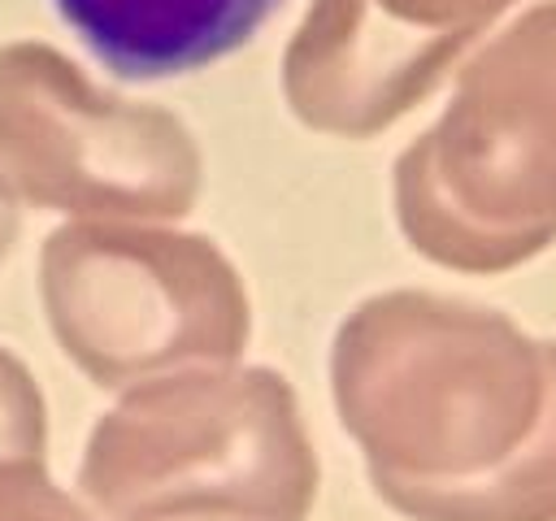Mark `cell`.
Masks as SVG:
<instances>
[{
	"label": "cell",
	"mask_w": 556,
	"mask_h": 521,
	"mask_svg": "<svg viewBox=\"0 0 556 521\" xmlns=\"http://www.w3.org/2000/svg\"><path fill=\"white\" fill-rule=\"evenodd\" d=\"M400 217L421 252L465 269H504L556 239V0L469 65L400 165Z\"/></svg>",
	"instance_id": "obj_1"
},
{
	"label": "cell",
	"mask_w": 556,
	"mask_h": 521,
	"mask_svg": "<svg viewBox=\"0 0 556 521\" xmlns=\"http://www.w3.org/2000/svg\"><path fill=\"white\" fill-rule=\"evenodd\" d=\"M0 148L30 191L56 204L178 213L195 187L187 135L165 113L100 100L39 43L0 52Z\"/></svg>",
	"instance_id": "obj_2"
},
{
	"label": "cell",
	"mask_w": 556,
	"mask_h": 521,
	"mask_svg": "<svg viewBox=\"0 0 556 521\" xmlns=\"http://www.w3.org/2000/svg\"><path fill=\"white\" fill-rule=\"evenodd\" d=\"M52 243V317L70 352L100 378L239 347L235 278L200 239L65 234Z\"/></svg>",
	"instance_id": "obj_3"
},
{
	"label": "cell",
	"mask_w": 556,
	"mask_h": 521,
	"mask_svg": "<svg viewBox=\"0 0 556 521\" xmlns=\"http://www.w3.org/2000/svg\"><path fill=\"white\" fill-rule=\"evenodd\" d=\"M517 0H313L291 48L287 91L326 130H374L408 109Z\"/></svg>",
	"instance_id": "obj_4"
},
{
	"label": "cell",
	"mask_w": 556,
	"mask_h": 521,
	"mask_svg": "<svg viewBox=\"0 0 556 521\" xmlns=\"http://www.w3.org/2000/svg\"><path fill=\"white\" fill-rule=\"evenodd\" d=\"M52 9L104 69L152 82L230 56L278 0H52Z\"/></svg>",
	"instance_id": "obj_5"
},
{
	"label": "cell",
	"mask_w": 556,
	"mask_h": 521,
	"mask_svg": "<svg viewBox=\"0 0 556 521\" xmlns=\"http://www.w3.org/2000/svg\"><path fill=\"white\" fill-rule=\"evenodd\" d=\"M35 434V399H30V386L26 378L0 360V443H13V439H30Z\"/></svg>",
	"instance_id": "obj_6"
},
{
	"label": "cell",
	"mask_w": 556,
	"mask_h": 521,
	"mask_svg": "<svg viewBox=\"0 0 556 521\" xmlns=\"http://www.w3.org/2000/svg\"><path fill=\"white\" fill-rule=\"evenodd\" d=\"M4 234H9V213H4V204H0V243H4Z\"/></svg>",
	"instance_id": "obj_7"
}]
</instances>
